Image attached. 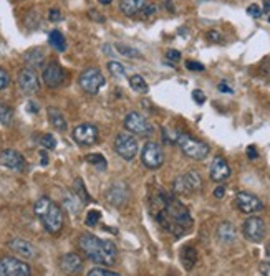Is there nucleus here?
Segmentation results:
<instances>
[{
  "instance_id": "1",
  "label": "nucleus",
  "mask_w": 270,
  "mask_h": 276,
  "mask_svg": "<svg viewBox=\"0 0 270 276\" xmlns=\"http://www.w3.org/2000/svg\"><path fill=\"white\" fill-rule=\"evenodd\" d=\"M149 210L161 228L171 233L174 238H181L193 226V217L186 205H182L176 195L161 189L149 195Z\"/></svg>"
},
{
  "instance_id": "2",
  "label": "nucleus",
  "mask_w": 270,
  "mask_h": 276,
  "mask_svg": "<svg viewBox=\"0 0 270 276\" xmlns=\"http://www.w3.org/2000/svg\"><path fill=\"white\" fill-rule=\"evenodd\" d=\"M78 246L91 261L98 265L111 266L116 261V246L108 240H101L91 233H83L78 238Z\"/></svg>"
},
{
  "instance_id": "3",
  "label": "nucleus",
  "mask_w": 270,
  "mask_h": 276,
  "mask_svg": "<svg viewBox=\"0 0 270 276\" xmlns=\"http://www.w3.org/2000/svg\"><path fill=\"white\" fill-rule=\"evenodd\" d=\"M33 212L48 233H58L63 228V212L60 205L50 200L48 197H40L33 205Z\"/></svg>"
},
{
  "instance_id": "4",
  "label": "nucleus",
  "mask_w": 270,
  "mask_h": 276,
  "mask_svg": "<svg viewBox=\"0 0 270 276\" xmlns=\"http://www.w3.org/2000/svg\"><path fill=\"white\" fill-rule=\"evenodd\" d=\"M176 143L181 147L184 155H188L189 159H194V160H202V159L207 157L209 152H211V147L207 144L202 143V141H199V139H194L193 136L184 134V132L177 134Z\"/></svg>"
},
{
  "instance_id": "5",
  "label": "nucleus",
  "mask_w": 270,
  "mask_h": 276,
  "mask_svg": "<svg viewBox=\"0 0 270 276\" xmlns=\"http://www.w3.org/2000/svg\"><path fill=\"white\" fill-rule=\"evenodd\" d=\"M202 189V179L201 174L196 171H189L184 175H179L173 183V192L177 195H191L199 192Z\"/></svg>"
},
{
  "instance_id": "6",
  "label": "nucleus",
  "mask_w": 270,
  "mask_h": 276,
  "mask_svg": "<svg viewBox=\"0 0 270 276\" xmlns=\"http://www.w3.org/2000/svg\"><path fill=\"white\" fill-rule=\"evenodd\" d=\"M124 127L128 132L136 134V136L149 137L154 134V127L151 126V123H149L141 112H136V111L128 112V116L124 118Z\"/></svg>"
},
{
  "instance_id": "7",
  "label": "nucleus",
  "mask_w": 270,
  "mask_h": 276,
  "mask_svg": "<svg viewBox=\"0 0 270 276\" xmlns=\"http://www.w3.org/2000/svg\"><path fill=\"white\" fill-rule=\"evenodd\" d=\"M141 162L146 169H151V171H156L159 169L162 164H164V151L158 143H153L149 141L143 146L141 149Z\"/></svg>"
},
{
  "instance_id": "8",
  "label": "nucleus",
  "mask_w": 270,
  "mask_h": 276,
  "mask_svg": "<svg viewBox=\"0 0 270 276\" xmlns=\"http://www.w3.org/2000/svg\"><path fill=\"white\" fill-rule=\"evenodd\" d=\"M115 151L121 159L133 160L139 151L138 141L134 139L131 132H119L115 139Z\"/></svg>"
},
{
  "instance_id": "9",
  "label": "nucleus",
  "mask_w": 270,
  "mask_h": 276,
  "mask_svg": "<svg viewBox=\"0 0 270 276\" xmlns=\"http://www.w3.org/2000/svg\"><path fill=\"white\" fill-rule=\"evenodd\" d=\"M78 83H80V86H81V89L85 91V93L98 95L99 89L105 86L106 80H105V76L101 75V72H99L98 68H88L80 75V80H78Z\"/></svg>"
},
{
  "instance_id": "10",
  "label": "nucleus",
  "mask_w": 270,
  "mask_h": 276,
  "mask_svg": "<svg viewBox=\"0 0 270 276\" xmlns=\"http://www.w3.org/2000/svg\"><path fill=\"white\" fill-rule=\"evenodd\" d=\"M242 233L248 242L260 243L267 235V225L264 222V218H260L257 215L248 217L242 225Z\"/></svg>"
},
{
  "instance_id": "11",
  "label": "nucleus",
  "mask_w": 270,
  "mask_h": 276,
  "mask_svg": "<svg viewBox=\"0 0 270 276\" xmlns=\"http://www.w3.org/2000/svg\"><path fill=\"white\" fill-rule=\"evenodd\" d=\"M0 276H32V268L18 258L5 257L0 260Z\"/></svg>"
},
{
  "instance_id": "12",
  "label": "nucleus",
  "mask_w": 270,
  "mask_h": 276,
  "mask_svg": "<svg viewBox=\"0 0 270 276\" xmlns=\"http://www.w3.org/2000/svg\"><path fill=\"white\" fill-rule=\"evenodd\" d=\"M234 203L239 212H242L245 215H252V214H257V212L264 210V202H262L257 195H254L251 192H239L234 199Z\"/></svg>"
},
{
  "instance_id": "13",
  "label": "nucleus",
  "mask_w": 270,
  "mask_h": 276,
  "mask_svg": "<svg viewBox=\"0 0 270 276\" xmlns=\"http://www.w3.org/2000/svg\"><path fill=\"white\" fill-rule=\"evenodd\" d=\"M41 78H44L45 86L48 88H60L67 80V73L56 61H50L48 65L44 66V73H41Z\"/></svg>"
},
{
  "instance_id": "14",
  "label": "nucleus",
  "mask_w": 270,
  "mask_h": 276,
  "mask_svg": "<svg viewBox=\"0 0 270 276\" xmlns=\"http://www.w3.org/2000/svg\"><path fill=\"white\" fill-rule=\"evenodd\" d=\"M17 83L20 91H24L25 95H35L40 91V80L38 75L32 68H24L20 70V73L17 76Z\"/></svg>"
},
{
  "instance_id": "15",
  "label": "nucleus",
  "mask_w": 270,
  "mask_h": 276,
  "mask_svg": "<svg viewBox=\"0 0 270 276\" xmlns=\"http://www.w3.org/2000/svg\"><path fill=\"white\" fill-rule=\"evenodd\" d=\"M72 137L80 146H93L98 141V129L93 124H80L73 129Z\"/></svg>"
},
{
  "instance_id": "16",
  "label": "nucleus",
  "mask_w": 270,
  "mask_h": 276,
  "mask_svg": "<svg viewBox=\"0 0 270 276\" xmlns=\"http://www.w3.org/2000/svg\"><path fill=\"white\" fill-rule=\"evenodd\" d=\"M0 164L7 169H10V171H17V172L27 171L25 157L18 151H13V149H5L0 154Z\"/></svg>"
},
{
  "instance_id": "17",
  "label": "nucleus",
  "mask_w": 270,
  "mask_h": 276,
  "mask_svg": "<svg viewBox=\"0 0 270 276\" xmlns=\"http://www.w3.org/2000/svg\"><path fill=\"white\" fill-rule=\"evenodd\" d=\"M209 177L211 180H214L217 183H222L231 177V166L227 164V160L221 157V155H216L214 160H212L209 169Z\"/></svg>"
},
{
  "instance_id": "18",
  "label": "nucleus",
  "mask_w": 270,
  "mask_h": 276,
  "mask_svg": "<svg viewBox=\"0 0 270 276\" xmlns=\"http://www.w3.org/2000/svg\"><path fill=\"white\" fill-rule=\"evenodd\" d=\"M61 271L68 276H75L83 270V260L76 253H67L60 260Z\"/></svg>"
},
{
  "instance_id": "19",
  "label": "nucleus",
  "mask_w": 270,
  "mask_h": 276,
  "mask_svg": "<svg viewBox=\"0 0 270 276\" xmlns=\"http://www.w3.org/2000/svg\"><path fill=\"white\" fill-rule=\"evenodd\" d=\"M9 248L13 253H17L18 257H22V258H30L32 260V258L37 257V250H35V246L30 242L24 240V238H12L9 242Z\"/></svg>"
},
{
  "instance_id": "20",
  "label": "nucleus",
  "mask_w": 270,
  "mask_h": 276,
  "mask_svg": "<svg viewBox=\"0 0 270 276\" xmlns=\"http://www.w3.org/2000/svg\"><path fill=\"white\" fill-rule=\"evenodd\" d=\"M108 202L111 205H115V207H123L126 203V199H128V189L124 183H113L111 189L108 190Z\"/></svg>"
},
{
  "instance_id": "21",
  "label": "nucleus",
  "mask_w": 270,
  "mask_h": 276,
  "mask_svg": "<svg viewBox=\"0 0 270 276\" xmlns=\"http://www.w3.org/2000/svg\"><path fill=\"white\" fill-rule=\"evenodd\" d=\"M24 61H25L27 68H32V70L40 68L45 61V50L40 47L30 48V50H27L24 53Z\"/></svg>"
},
{
  "instance_id": "22",
  "label": "nucleus",
  "mask_w": 270,
  "mask_h": 276,
  "mask_svg": "<svg viewBox=\"0 0 270 276\" xmlns=\"http://www.w3.org/2000/svg\"><path fill=\"white\" fill-rule=\"evenodd\" d=\"M146 7V0H119V10L126 17H136Z\"/></svg>"
},
{
  "instance_id": "23",
  "label": "nucleus",
  "mask_w": 270,
  "mask_h": 276,
  "mask_svg": "<svg viewBox=\"0 0 270 276\" xmlns=\"http://www.w3.org/2000/svg\"><path fill=\"white\" fill-rule=\"evenodd\" d=\"M236 237H237V230L231 222H222L217 226V238L221 240L222 243L229 245L232 242H236Z\"/></svg>"
},
{
  "instance_id": "24",
  "label": "nucleus",
  "mask_w": 270,
  "mask_h": 276,
  "mask_svg": "<svg viewBox=\"0 0 270 276\" xmlns=\"http://www.w3.org/2000/svg\"><path fill=\"white\" fill-rule=\"evenodd\" d=\"M181 263H182V266H184V270L186 271H191L193 268L196 266V263H197V250L194 248V246H191V245H186L184 248L181 250Z\"/></svg>"
},
{
  "instance_id": "25",
  "label": "nucleus",
  "mask_w": 270,
  "mask_h": 276,
  "mask_svg": "<svg viewBox=\"0 0 270 276\" xmlns=\"http://www.w3.org/2000/svg\"><path fill=\"white\" fill-rule=\"evenodd\" d=\"M48 121L52 124L55 129H58L60 132H65L68 129V124H67V119L63 118L61 112L56 109V108H48Z\"/></svg>"
},
{
  "instance_id": "26",
  "label": "nucleus",
  "mask_w": 270,
  "mask_h": 276,
  "mask_svg": "<svg viewBox=\"0 0 270 276\" xmlns=\"http://www.w3.org/2000/svg\"><path fill=\"white\" fill-rule=\"evenodd\" d=\"M48 43L58 52H65L67 50V40H65V37H63V33L60 30H52L48 33Z\"/></svg>"
},
{
  "instance_id": "27",
  "label": "nucleus",
  "mask_w": 270,
  "mask_h": 276,
  "mask_svg": "<svg viewBox=\"0 0 270 276\" xmlns=\"http://www.w3.org/2000/svg\"><path fill=\"white\" fill-rule=\"evenodd\" d=\"M130 86L134 91H136V93H139V95H146L148 91H149L148 83H146V80L141 75H133L130 78Z\"/></svg>"
},
{
  "instance_id": "28",
  "label": "nucleus",
  "mask_w": 270,
  "mask_h": 276,
  "mask_svg": "<svg viewBox=\"0 0 270 276\" xmlns=\"http://www.w3.org/2000/svg\"><path fill=\"white\" fill-rule=\"evenodd\" d=\"M73 189H75V195H76L78 199H80L83 203H87V202L91 200V199H90V195H88V192H87V189H85V186H83V180H81V179H76V180H75Z\"/></svg>"
},
{
  "instance_id": "29",
  "label": "nucleus",
  "mask_w": 270,
  "mask_h": 276,
  "mask_svg": "<svg viewBox=\"0 0 270 276\" xmlns=\"http://www.w3.org/2000/svg\"><path fill=\"white\" fill-rule=\"evenodd\" d=\"M116 50H118V53H121L123 56H128V58H141V56H143V55H141V52H138L136 48L123 45V43H118Z\"/></svg>"
},
{
  "instance_id": "30",
  "label": "nucleus",
  "mask_w": 270,
  "mask_h": 276,
  "mask_svg": "<svg viewBox=\"0 0 270 276\" xmlns=\"http://www.w3.org/2000/svg\"><path fill=\"white\" fill-rule=\"evenodd\" d=\"M12 119H13V109L10 106L0 103V123L4 126H9L12 123Z\"/></svg>"
},
{
  "instance_id": "31",
  "label": "nucleus",
  "mask_w": 270,
  "mask_h": 276,
  "mask_svg": "<svg viewBox=\"0 0 270 276\" xmlns=\"http://www.w3.org/2000/svg\"><path fill=\"white\" fill-rule=\"evenodd\" d=\"M81 203H83V202L78 199L75 194L70 197V199H65V207L70 210V214H73V215H76L78 212L81 210Z\"/></svg>"
},
{
  "instance_id": "32",
  "label": "nucleus",
  "mask_w": 270,
  "mask_h": 276,
  "mask_svg": "<svg viewBox=\"0 0 270 276\" xmlns=\"http://www.w3.org/2000/svg\"><path fill=\"white\" fill-rule=\"evenodd\" d=\"M85 160L90 162V164L96 166L98 169H101V171H105L106 166H108V162H106V159L103 157L101 154H90V155H87V157H85Z\"/></svg>"
},
{
  "instance_id": "33",
  "label": "nucleus",
  "mask_w": 270,
  "mask_h": 276,
  "mask_svg": "<svg viewBox=\"0 0 270 276\" xmlns=\"http://www.w3.org/2000/svg\"><path fill=\"white\" fill-rule=\"evenodd\" d=\"M99 218H101V212L96 210V209H91V210H88L87 218H85V223H87L88 226H95L99 222Z\"/></svg>"
},
{
  "instance_id": "34",
  "label": "nucleus",
  "mask_w": 270,
  "mask_h": 276,
  "mask_svg": "<svg viewBox=\"0 0 270 276\" xmlns=\"http://www.w3.org/2000/svg\"><path fill=\"white\" fill-rule=\"evenodd\" d=\"M40 144L44 146L45 149L52 151V149H55V147H56V139L52 136V134H44L41 139H40Z\"/></svg>"
},
{
  "instance_id": "35",
  "label": "nucleus",
  "mask_w": 270,
  "mask_h": 276,
  "mask_svg": "<svg viewBox=\"0 0 270 276\" xmlns=\"http://www.w3.org/2000/svg\"><path fill=\"white\" fill-rule=\"evenodd\" d=\"M108 70H110V73L113 76H124V66L121 65V63H118V61H110L108 63Z\"/></svg>"
},
{
  "instance_id": "36",
  "label": "nucleus",
  "mask_w": 270,
  "mask_h": 276,
  "mask_svg": "<svg viewBox=\"0 0 270 276\" xmlns=\"http://www.w3.org/2000/svg\"><path fill=\"white\" fill-rule=\"evenodd\" d=\"M88 276H121V274H118V273H115V271H110V270H106V268H93L90 273H88Z\"/></svg>"
},
{
  "instance_id": "37",
  "label": "nucleus",
  "mask_w": 270,
  "mask_h": 276,
  "mask_svg": "<svg viewBox=\"0 0 270 276\" xmlns=\"http://www.w3.org/2000/svg\"><path fill=\"white\" fill-rule=\"evenodd\" d=\"M205 38H207V41H211V43H221L222 33L219 30H209L207 33H205Z\"/></svg>"
},
{
  "instance_id": "38",
  "label": "nucleus",
  "mask_w": 270,
  "mask_h": 276,
  "mask_svg": "<svg viewBox=\"0 0 270 276\" xmlns=\"http://www.w3.org/2000/svg\"><path fill=\"white\" fill-rule=\"evenodd\" d=\"M9 84H10V75L4 68H0V91L5 89Z\"/></svg>"
},
{
  "instance_id": "39",
  "label": "nucleus",
  "mask_w": 270,
  "mask_h": 276,
  "mask_svg": "<svg viewBox=\"0 0 270 276\" xmlns=\"http://www.w3.org/2000/svg\"><path fill=\"white\" fill-rule=\"evenodd\" d=\"M247 13H248L251 17H254V18H260L264 12H262V9H260L257 4H252V5L247 7Z\"/></svg>"
},
{
  "instance_id": "40",
  "label": "nucleus",
  "mask_w": 270,
  "mask_h": 276,
  "mask_svg": "<svg viewBox=\"0 0 270 276\" xmlns=\"http://www.w3.org/2000/svg\"><path fill=\"white\" fill-rule=\"evenodd\" d=\"M156 12H158V7H156V5H146L144 9L141 10L139 17H143V18H149L151 15H154Z\"/></svg>"
},
{
  "instance_id": "41",
  "label": "nucleus",
  "mask_w": 270,
  "mask_h": 276,
  "mask_svg": "<svg viewBox=\"0 0 270 276\" xmlns=\"http://www.w3.org/2000/svg\"><path fill=\"white\" fill-rule=\"evenodd\" d=\"M186 68L191 70V72H204L205 66L202 65V63H199V61H186Z\"/></svg>"
},
{
  "instance_id": "42",
  "label": "nucleus",
  "mask_w": 270,
  "mask_h": 276,
  "mask_svg": "<svg viewBox=\"0 0 270 276\" xmlns=\"http://www.w3.org/2000/svg\"><path fill=\"white\" fill-rule=\"evenodd\" d=\"M193 100H194L197 104H204V103H205V95L202 93L201 89H194V91H193Z\"/></svg>"
},
{
  "instance_id": "43",
  "label": "nucleus",
  "mask_w": 270,
  "mask_h": 276,
  "mask_svg": "<svg viewBox=\"0 0 270 276\" xmlns=\"http://www.w3.org/2000/svg\"><path fill=\"white\" fill-rule=\"evenodd\" d=\"M88 15L93 18L95 22H98V24H105V22H106V18H105L103 13H99V12H96V10H90Z\"/></svg>"
},
{
  "instance_id": "44",
  "label": "nucleus",
  "mask_w": 270,
  "mask_h": 276,
  "mask_svg": "<svg viewBox=\"0 0 270 276\" xmlns=\"http://www.w3.org/2000/svg\"><path fill=\"white\" fill-rule=\"evenodd\" d=\"M259 271L262 276H270V261H262L259 265Z\"/></svg>"
},
{
  "instance_id": "45",
  "label": "nucleus",
  "mask_w": 270,
  "mask_h": 276,
  "mask_svg": "<svg viewBox=\"0 0 270 276\" xmlns=\"http://www.w3.org/2000/svg\"><path fill=\"white\" fill-rule=\"evenodd\" d=\"M166 58L176 63V61L181 60V53L177 52V50H168V52H166Z\"/></svg>"
},
{
  "instance_id": "46",
  "label": "nucleus",
  "mask_w": 270,
  "mask_h": 276,
  "mask_svg": "<svg viewBox=\"0 0 270 276\" xmlns=\"http://www.w3.org/2000/svg\"><path fill=\"white\" fill-rule=\"evenodd\" d=\"M48 17H50L52 22H60V20H61V12L58 9H52L48 13Z\"/></svg>"
},
{
  "instance_id": "47",
  "label": "nucleus",
  "mask_w": 270,
  "mask_h": 276,
  "mask_svg": "<svg viewBox=\"0 0 270 276\" xmlns=\"http://www.w3.org/2000/svg\"><path fill=\"white\" fill-rule=\"evenodd\" d=\"M217 88H219V91H221V93H229V95L234 93V89H232L225 81H221V83H219V86H217Z\"/></svg>"
},
{
  "instance_id": "48",
  "label": "nucleus",
  "mask_w": 270,
  "mask_h": 276,
  "mask_svg": "<svg viewBox=\"0 0 270 276\" xmlns=\"http://www.w3.org/2000/svg\"><path fill=\"white\" fill-rule=\"evenodd\" d=\"M247 157H248V159H257V157H259L257 147H255V146H248V147H247Z\"/></svg>"
},
{
  "instance_id": "49",
  "label": "nucleus",
  "mask_w": 270,
  "mask_h": 276,
  "mask_svg": "<svg viewBox=\"0 0 270 276\" xmlns=\"http://www.w3.org/2000/svg\"><path fill=\"white\" fill-rule=\"evenodd\" d=\"M224 195H225V187H224V186H219V187L214 190V197H216V199H222Z\"/></svg>"
},
{
  "instance_id": "50",
  "label": "nucleus",
  "mask_w": 270,
  "mask_h": 276,
  "mask_svg": "<svg viewBox=\"0 0 270 276\" xmlns=\"http://www.w3.org/2000/svg\"><path fill=\"white\" fill-rule=\"evenodd\" d=\"M262 5H264V9H262V12H265L270 15V0H262Z\"/></svg>"
},
{
  "instance_id": "51",
  "label": "nucleus",
  "mask_w": 270,
  "mask_h": 276,
  "mask_svg": "<svg viewBox=\"0 0 270 276\" xmlns=\"http://www.w3.org/2000/svg\"><path fill=\"white\" fill-rule=\"evenodd\" d=\"M27 109H28V111H30V112H37V111H38V106H37V104H35L33 101H30V103H28V104H27Z\"/></svg>"
},
{
  "instance_id": "52",
  "label": "nucleus",
  "mask_w": 270,
  "mask_h": 276,
  "mask_svg": "<svg viewBox=\"0 0 270 276\" xmlns=\"http://www.w3.org/2000/svg\"><path fill=\"white\" fill-rule=\"evenodd\" d=\"M47 162H48V159H47V154H45V152H41V164H44V166H47Z\"/></svg>"
},
{
  "instance_id": "53",
  "label": "nucleus",
  "mask_w": 270,
  "mask_h": 276,
  "mask_svg": "<svg viewBox=\"0 0 270 276\" xmlns=\"http://www.w3.org/2000/svg\"><path fill=\"white\" fill-rule=\"evenodd\" d=\"M98 2L101 4V5H110V4L113 2V0H98Z\"/></svg>"
},
{
  "instance_id": "54",
  "label": "nucleus",
  "mask_w": 270,
  "mask_h": 276,
  "mask_svg": "<svg viewBox=\"0 0 270 276\" xmlns=\"http://www.w3.org/2000/svg\"><path fill=\"white\" fill-rule=\"evenodd\" d=\"M265 255H267V258H270V243L265 245Z\"/></svg>"
},
{
  "instance_id": "55",
  "label": "nucleus",
  "mask_w": 270,
  "mask_h": 276,
  "mask_svg": "<svg viewBox=\"0 0 270 276\" xmlns=\"http://www.w3.org/2000/svg\"><path fill=\"white\" fill-rule=\"evenodd\" d=\"M268 24H270V15H268Z\"/></svg>"
}]
</instances>
